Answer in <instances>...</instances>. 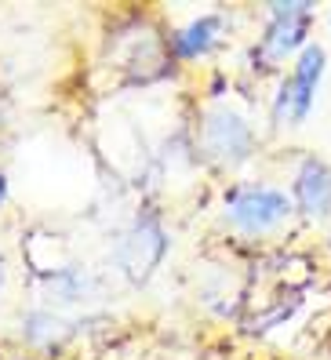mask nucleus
<instances>
[{"instance_id": "1", "label": "nucleus", "mask_w": 331, "mask_h": 360, "mask_svg": "<svg viewBox=\"0 0 331 360\" xmlns=\"http://www.w3.org/2000/svg\"><path fill=\"white\" fill-rule=\"evenodd\" d=\"M164 251H168V237H164L160 222L138 219L117 244V266L124 269V277L131 284H142V281H150V273L164 259Z\"/></svg>"}, {"instance_id": "2", "label": "nucleus", "mask_w": 331, "mask_h": 360, "mask_svg": "<svg viewBox=\"0 0 331 360\" xmlns=\"http://www.w3.org/2000/svg\"><path fill=\"white\" fill-rule=\"evenodd\" d=\"M287 211H292V204L277 189H240V193H233L226 200V219L244 233L273 229L277 222L287 219Z\"/></svg>"}, {"instance_id": "3", "label": "nucleus", "mask_w": 331, "mask_h": 360, "mask_svg": "<svg viewBox=\"0 0 331 360\" xmlns=\"http://www.w3.org/2000/svg\"><path fill=\"white\" fill-rule=\"evenodd\" d=\"M309 8L313 4H270V15L273 22L262 37V48L255 51V58L262 62H280L287 51H295L302 44V37L309 30Z\"/></svg>"}, {"instance_id": "4", "label": "nucleus", "mask_w": 331, "mask_h": 360, "mask_svg": "<svg viewBox=\"0 0 331 360\" xmlns=\"http://www.w3.org/2000/svg\"><path fill=\"white\" fill-rule=\"evenodd\" d=\"M204 150L222 164H240L252 153V128L230 110H212L204 120Z\"/></svg>"}, {"instance_id": "5", "label": "nucleus", "mask_w": 331, "mask_h": 360, "mask_svg": "<svg viewBox=\"0 0 331 360\" xmlns=\"http://www.w3.org/2000/svg\"><path fill=\"white\" fill-rule=\"evenodd\" d=\"M295 197L306 215H313V219L331 215V167L320 160H306L295 179Z\"/></svg>"}, {"instance_id": "6", "label": "nucleus", "mask_w": 331, "mask_h": 360, "mask_svg": "<svg viewBox=\"0 0 331 360\" xmlns=\"http://www.w3.org/2000/svg\"><path fill=\"white\" fill-rule=\"evenodd\" d=\"M219 30H222V18H219V15H204V18L190 22V26H186V30L171 40V48H175V55H182V58H193V55L208 51V48L215 44Z\"/></svg>"}, {"instance_id": "7", "label": "nucleus", "mask_w": 331, "mask_h": 360, "mask_svg": "<svg viewBox=\"0 0 331 360\" xmlns=\"http://www.w3.org/2000/svg\"><path fill=\"white\" fill-rule=\"evenodd\" d=\"M309 105H313V95L306 88H299L295 77H287L280 84V95H277V105H273V120L277 124H299L309 113Z\"/></svg>"}, {"instance_id": "8", "label": "nucleus", "mask_w": 331, "mask_h": 360, "mask_svg": "<svg viewBox=\"0 0 331 360\" xmlns=\"http://www.w3.org/2000/svg\"><path fill=\"white\" fill-rule=\"evenodd\" d=\"M66 324L58 321L55 313H44V309H37V313H26V321H22V335H26V342L33 346H55L62 335Z\"/></svg>"}, {"instance_id": "9", "label": "nucleus", "mask_w": 331, "mask_h": 360, "mask_svg": "<svg viewBox=\"0 0 331 360\" xmlns=\"http://www.w3.org/2000/svg\"><path fill=\"white\" fill-rule=\"evenodd\" d=\"M320 73H324V48H317V44H309L302 55H299V66H295V84L299 88H306L309 95L317 91V84H320Z\"/></svg>"}, {"instance_id": "10", "label": "nucleus", "mask_w": 331, "mask_h": 360, "mask_svg": "<svg viewBox=\"0 0 331 360\" xmlns=\"http://www.w3.org/2000/svg\"><path fill=\"white\" fill-rule=\"evenodd\" d=\"M4 197H8V179L0 175V200H4Z\"/></svg>"}, {"instance_id": "11", "label": "nucleus", "mask_w": 331, "mask_h": 360, "mask_svg": "<svg viewBox=\"0 0 331 360\" xmlns=\"http://www.w3.org/2000/svg\"><path fill=\"white\" fill-rule=\"evenodd\" d=\"M0 117H4V110H0Z\"/></svg>"}]
</instances>
